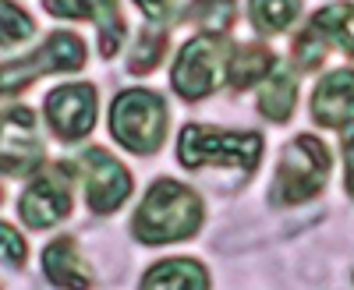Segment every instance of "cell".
I'll use <instances>...</instances> for the list:
<instances>
[{
    "label": "cell",
    "instance_id": "1",
    "mask_svg": "<svg viewBox=\"0 0 354 290\" xmlns=\"http://www.w3.org/2000/svg\"><path fill=\"white\" fill-rule=\"evenodd\" d=\"M198 223H202L198 198L177 181H156L135 216V234L145 244L181 241V238L195 234Z\"/></svg>",
    "mask_w": 354,
    "mask_h": 290
},
{
    "label": "cell",
    "instance_id": "2",
    "mask_svg": "<svg viewBox=\"0 0 354 290\" xmlns=\"http://www.w3.org/2000/svg\"><path fill=\"white\" fill-rule=\"evenodd\" d=\"M110 124H113V138L128 145L131 153H153L160 149L167 131V106L153 93H124L113 103Z\"/></svg>",
    "mask_w": 354,
    "mask_h": 290
},
{
    "label": "cell",
    "instance_id": "3",
    "mask_svg": "<svg viewBox=\"0 0 354 290\" xmlns=\"http://www.w3.org/2000/svg\"><path fill=\"white\" fill-rule=\"evenodd\" d=\"M326 170H330L326 145L312 135L294 138L283 149V160H280V170H277V198L280 202L312 198L322 188V181H326Z\"/></svg>",
    "mask_w": 354,
    "mask_h": 290
},
{
    "label": "cell",
    "instance_id": "4",
    "mask_svg": "<svg viewBox=\"0 0 354 290\" xmlns=\"http://www.w3.org/2000/svg\"><path fill=\"white\" fill-rule=\"evenodd\" d=\"M262 153L259 135H220L209 128H185L181 131V163L202 166V163H220V166H241L252 170Z\"/></svg>",
    "mask_w": 354,
    "mask_h": 290
},
{
    "label": "cell",
    "instance_id": "5",
    "mask_svg": "<svg viewBox=\"0 0 354 290\" xmlns=\"http://www.w3.org/2000/svg\"><path fill=\"white\" fill-rule=\"evenodd\" d=\"M220 78H223V43L216 36L192 39L177 57L174 89L185 99H198L205 93H213Z\"/></svg>",
    "mask_w": 354,
    "mask_h": 290
},
{
    "label": "cell",
    "instance_id": "6",
    "mask_svg": "<svg viewBox=\"0 0 354 290\" xmlns=\"http://www.w3.org/2000/svg\"><path fill=\"white\" fill-rule=\"evenodd\" d=\"M46 117L61 138H82L96 121V93L88 85H64L46 96Z\"/></svg>",
    "mask_w": 354,
    "mask_h": 290
},
{
    "label": "cell",
    "instance_id": "7",
    "mask_svg": "<svg viewBox=\"0 0 354 290\" xmlns=\"http://www.w3.org/2000/svg\"><path fill=\"white\" fill-rule=\"evenodd\" d=\"M85 170H88V206L96 213H110L117 209L131 191V177L128 170L117 163L113 156H106L103 149H88L82 156Z\"/></svg>",
    "mask_w": 354,
    "mask_h": 290
},
{
    "label": "cell",
    "instance_id": "8",
    "mask_svg": "<svg viewBox=\"0 0 354 290\" xmlns=\"http://www.w3.org/2000/svg\"><path fill=\"white\" fill-rule=\"evenodd\" d=\"M312 113L319 124H347L354 121V71H333L322 78L312 99Z\"/></svg>",
    "mask_w": 354,
    "mask_h": 290
},
{
    "label": "cell",
    "instance_id": "9",
    "mask_svg": "<svg viewBox=\"0 0 354 290\" xmlns=\"http://www.w3.org/2000/svg\"><path fill=\"white\" fill-rule=\"evenodd\" d=\"M18 209H21V216H25L28 226H50V223H57V220L68 216L71 195L57 184L53 177H43V181H36L32 188L21 195Z\"/></svg>",
    "mask_w": 354,
    "mask_h": 290
},
{
    "label": "cell",
    "instance_id": "10",
    "mask_svg": "<svg viewBox=\"0 0 354 290\" xmlns=\"http://www.w3.org/2000/svg\"><path fill=\"white\" fill-rule=\"evenodd\" d=\"M43 262H46V276L53 280V283H61V287H85L88 283V276L82 273V266H78V251H75V241H57V244H50L46 248V255H43Z\"/></svg>",
    "mask_w": 354,
    "mask_h": 290
},
{
    "label": "cell",
    "instance_id": "11",
    "mask_svg": "<svg viewBox=\"0 0 354 290\" xmlns=\"http://www.w3.org/2000/svg\"><path fill=\"white\" fill-rule=\"evenodd\" d=\"M142 287H209V276L202 273L198 262H188V258H170V262H163V266L145 273Z\"/></svg>",
    "mask_w": 354,
    "mask_h": 290
},
{
    "label": "cell",
    "instance_id": "12",
    "mask_svg": "<svg viewBox=\"0 0 354 290\" xmlns=\"http://www.w3.org/2000/svg\"><path fill=\"white\" fill-rule=\"evenodd\" d=\"M259 110L270 121H287L290 117V110H294V78L287 71H277L270 81H266V89L259 96Z\"/></svg>",
    "mask_w": 354,
    "mask_h": 290
},
{
    "label": "cell",
    "instance_id": "13",
    "mask_svg": "<svg viewBox=\"0 0 354 290\" xmlns=\"http://www.w3.org/2000/svg\"><path fill=\"white\" fill-rule=\"evenodd\" d=\"M270 68H273V53L262 50V46H248L241 53H234V61H230V81L238 85V89H245V85L259 81L262 75H270Z\"/></svg>",
    "mask_w": 354,
    "mask_h": 290
},
{
    "label": "cell",
    "instance_id": "14",
    "mask_svg": "<svg viewBox=\"0 0 354 290\" xmlns=\"http://www.w3.org/2000/svg\"><path fill=\"white\" fill-rule=\"evenodd\" d=\"M301 0H252V18L262 32H280L294 21Z\"/></svg>",
    "mask_w": 354,
    "mask_h": 290
},
{
    "label": "cell",
    "instance_id": "15",
    "mask_svg": "<svg viewBox=\"0 0 354 290\" xmlns=\"http://www.w3.org/2000/svg\"><path fill=\"white\" fill-rule=\"evenodd\" d=\"M315 28H326V32L354 57V8H351V4L322 8L319 18H315Z\"/></svg>",
    "mask_w": 354,
    "mask_h": 290
},
{
    "label": "cell",
    "instance_id": "16",
    "mask_svg": "<svg viewBox=\"0 0 354 290\" xmlns=\"http://www.w3.org/2000/svg\"><path fill=\"white\" fill-rule=\"evenodd\" d=\"M192 14L198 25H205L209 32H223L234 21V0H195Z\"/></svg>",
    "mask_w": 354,
    "mask_h": 290
},
{
    "label": "cell",
    "instance_id": "17",
    "mask_svg": "<svg viewBox=\"0 0 354 290\" xmlns=\"http://www.w3.org/2000/svg\"><path fill=\"white\" fill-rule=\"evenodd\" d=\"M163 46H167V36L160 32H145L131 53V71H149L160 57H163Z\"/></svg>",
    "mask_w": 354,
    "mask_h": 290
},
{
    "label": "cell",
    "instance_id": "18",
    "mask_svg": "<svg viewBox=\"0 0 354 290\" xmlns=\"http://www.w3.org/2000/svg\"><path fill=\"white\" fill-rule=\"evenodd\" d=\"M32 36V21H28L15 4H4V43H18V39H28Z\"/></svg>",
    "mask_w": 354,
    "mask_h": 290
},
{
    "label": "cell",
    "instance_id": "19",
    "mask_svg": "<svg viewBox=\"0 0 354 290\" xmlns=\"http://www.w3.org/2000/svg\"><path fill=\"white\" fill-rule=\"evenodd\" d=\"M50 14H61V18H88L96 14V0H43Z\"/></svg>",
    "mask_w": 354,
    "mask_h": 290
},
{
    "label": "cell",
    "instance_id": "20",
    "mask_svg": "<svg viewBox=\"0 0 354 290\" xmlns=\"http://www.w3.org/2000/svg\"><path fill=\"white\" fill-rule=\"evenodd\" d=\"M294 53H298V64L301 68H315V64H322V57H326V46H322L315 36H301Z\"/></svg>",
    "mask_w": 354,
    "mask_h": 290
},
{
    "label": "cell",
    "instance_id": "21",
    "mask_svg": "<svg viewBox=\"0 0 354 290\" xmlns=\"http://www.w3.org/2000/svg\"><path fill=\"white\" fill-rule=\"evenodd\" d=\"M4 244H8V262H11V266H18L21 258H25V244L18 241V234H15L11 226H4Z\"/></svg>",
    "mask_w": 354,
    "mask_h": 290
},
{
    "label": "cell",
    "instance_id": "22",
    "mask_svg": "<svg viewBox=\"0 0 354 290\" xmlns=\"http://www.w3.org/2000/svg\"><path fill=\"white\" fill-rule=\"evenodd\" d=\"M344 156H347V188H351V195H354V128H351L347 138H344Z\"/></svg>",
    "mask_w": 354,
    "mask_h": 290
},
{
    "label": "cell",
    "instance_id": "23",
    "mask_svg": "<svg viewBox=\"0 0 354 290\" xmlns=\"http://www.w3.org/2000/svg\"><path fill=\"white\" fill-rule=\"evenodd\" d=\"M138 8L149 14V18H163L167 8H170V0H138Z\"/></svg>",
    "mask_w": 354,
    "mask_h": 290
}]
</instances>
